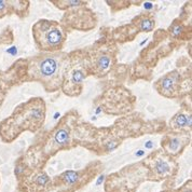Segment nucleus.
I'll return each mask as SVG.
<instances>
[{
  "mask_svg": "<svg viewBox=\"0 0 192 192\" xmlns=\"http://www.w3.org/2000/svg\"><path fill=\"white\" fill-rule=\"evenodd\" d=\"M44 108V103L40 98H35L26 103L25 105H22L14 116L8 120L13 121V123H8V125L15 127V131L13 132V137L17 136L25 129H29L32 132L37 131L43 123L45 112Z\"/></svg>",
  "mask_w": 192,
  "mask_h": 192,
  "instance_id": "1",
  "label": "nucleus"
},
{
  "mask_svg": "<svg viewBox=\"0 0 192 192\" xmlns=\"http://www.w3.org/2000/svg\"><path fill=\"white\" fill-rule=\"evenodd\" d=\"M34 36L42 50H57L64 42V35L60 26L49 21H39L34 26Z\"/></svg>",
  "mask_w": 192,
  "mask_h": 192,
  "instance_id": "2",
  "label": "nucleus"
},
{
  "mask_svg": "<svg viewBox=\"0 0 192 192\" xmlns=\"http://www.w3.org/2000/svg\"><path fill=\"white\" fill-rule=\"evenodd\" d=\"M58 69V62L55 57L47 56L38 64V73L41 78H52Z\"/></svg>",
  "mask_w": 192,
  "mask_h": 192,
  "instance_id": "3",
  "label": "nucleus"
},
{
  "mask_svg": "<svg viewBox=\"0 0 192 192\" xmlns=\"http://www.w3.org/2000/svg\"><path fill=\"white\" fill-rule=\"evenodd\" d=\"M178 81H179V76L176 73H172L164 76L159 81L161 85V93H163L165 95H170L172 92L175 91V88H176Z\"/></svg>",
  "mask_w": 192,
  "mask_h": 192,
  "instance_id": "4",
  "label": "nucleus"
},
{
  "mask_svg": "<svg viewBox=\"0 0 192 192\" xmlns=\"http://www.w3.org/2000/svg\"><path fill=\"white\" fill-rule=\"evenodd\" d=\"M69 129L66 127H60L54 133L53 136V144L57 147L66 146L69 142Z\"/></svg>",
  "mask_w": 192,
  "mask_h": 192,
  "instance_id": "5",
  "label": "nucleus"
},
{
  "mask_svg": "<svg viewBox=\"0 0 192 192\" xmlns=\"http://www.w3.org/2000/svg\"><path fill=\"white\" fill-rule=\"evenodd\" d=\"M192 123L191 116H187L183 114H178L170 121V125L174 129H183V127H190Z\"/></svg>",
  "mask_w": 192,
  "mask_h": 192,
  "instance_id": "6",
  "label": "nucleus"
},
{
  "mask_svg": "<svg viewBox=\"0 0 192 192\" xmlns=\"http://www.w3.org/2000/svg\"><path fill=\"white\" fill-rule=\"evenodd\" d=\"M183 148V140L180 137H177V136H174V137H170V140H168V144H167V149L170 153L176 154L181 150Z\"/></svg>",
  "mask_w": 192,
  "mask_h": 192,
  "instance_id": "7",
  "label": "nucleus"
},
{
  "mask_svg": "<svg viewBox=\"0 0 192 192\" xmlns=\"http://www.w3.org/2000/svg\"><path fill=\"white\" fill-rule=\"evenodd\" d=\"M62 179L67 183V185H73L79 180V174L73 172V170H67L62 175Z\"/></svg>",
  "mask_w": 192,
  "mask_h": 192,
  "instance_id": "8",
  "label": "nucleus"
},
{
  "mask_svg": "<svg viewBox=\"0 0 192 192\" xmlns=\"http://www.w3.org/2000/svg\"><path fill=\"white\" fill-rule=\"evenodd\" d=\"M154 170H155L159 175H165V174L168 173L170 170V164L163 160L157 161V163H155V165H154Z\"/></svg>",
  "mask_w": 192,
  "mask_h": 192,
  "instance_id": "9",
  "label": "nucleus"
},
{
  "mask_svg": "<svg viewBox=\"0 0 192 192\" xmlns=\"http://www.w3.org/2000/svg\"><path fill=\"white\" fill-rule=\"evenodd\" d=\"M154 28V21L150 19H144L139 24V29L142 32H151Z\"/></svg>",
  "mask_w": 192,
  "mask_h": 192,
  "instance_id": "10",
  "label": "nucleus"
},
{
  "mask_svg": "<svg viewBox=\"0 0 192 192\" xmlns=\"http://www.w3.org/2000/svg\"><path fill=\"white\" fill-rule=\"evenodd\" d=\"M109 66H110V58H109V56H107V55H103V56H101L99 58H98L97 67L101 70L108 69Z\"/></svg>",
  "mask_w": 192,
  "mask_h": 192,
  "instance_id": "11",
  "label": "nucleus"
},
{
  "mask_svg": "<svg viewBox=\"0 0 192 192\" xmlns=\"http://www.w3.org/2000/svg\"><path fill=\"white\" fill-rule=\"evenodd\" d=\"M85 78V75L83 71L81 70H76L75 73H73V77H71V81L73 83H81Z\"/></svg>",
  "mask_w": 192,
  "mask_h": 192,
  "instance_id": "12",
  "label": "nucleus"
},
{
  "mask_svg": "<svg viewBox=\"0 0 192 192\" xmlns=\"http://www.w3.org/2000/svg\"><path fill=\"white\" fill-rule=\"evenodd\" d=\"M49 180L50 179H49V177H47V174L42 173L36 178V183L39 185V186H45V185L49 183Z\"/></svg>",
  "mask_w": 192,
  "mask_h": 192,
  "instance_id": "13",
  "label": "nucleus"
},
{
  "mask_svg": "<svg viewBox=\"0 0 192 192\" xmlns=\"http://www.w3.org/2000/svg\"><path fill=\"white\" fill-rule=\"evenodd\" d=\"M183 26L181 25H173L172 26V28H170V32H172V34H173L174 36H176V37H178V36H180V34L183 32Z\"/></svg>",
  "mask_w": 192,
  "mask_h": 192,
  "instance_id": "14",
  "label": "nucleus"
},
{
  "mask_svg": "<svg viewBox=\"0 0 192 192\" xmlns=\"http://www.w3.org/2000/svg\"><path fill=\"white\" fill-rule=\"evenodd\" d=\"M6 6V1H3V0H0V13L4 11Z\"/></svg>",
  "mask_w": 192,
  "mask_h": 192,
  "instance_id": "15",
  "label": "nucleus"
},
{
  "mask_svg": "<svg viewBox=\"0 0 192 192\" xmlns=\"http://www.w3.org/2000/svg\"><path fill=\"white\" fill-rule=\"evenodd\" d=\"M153 146H154V144L151 142V140H149V142H145V148L146 149H152V148H153Z\"/></svg>",
  "mask_w": 192,
  "mask_h": 192,
  "instance_id": "16",
  "label": "nucleus"
},
{
  "mask_svg": "<svg viewBox=\"0 0 192 192\" xmlns=\"http://www.w3.org/2000/svg\"><path fill=\"white\" fill-rule=\"evenodd\" d=\"M144 8L147 10H150L153 8V4H152L151 2H145V4H144Z\"/></svg>",
  "mask_w": 192,
  "mask_h": 192,
  "instance_id": "17",
  "label": "nucleus"
},
{
  "mask_svg": "<svg viewBox=\"0 0 192 192\" xmlns=\"http://www.w3.org/2000/svg\"><path fill=\"white\" fill-rule=\"evenodd\" d=\"M16 52H17V50H16L15 47H12L11 49H9V50H8V53H11L12 55H15Z\"/></svg>",
  "mask_w": 192,
  "mask_h": 192,
  "instance_id": "18",
  "label": "nucleus"
},
{
  "mask_svg": "<svg viewBox=\"0 0 192 192\" xmlns=\"http://www.w3.org/2000/svg\"><path fill=\"white\" fill-rule=\"evenodd\" d=\"M135 155L140 157H142V155H145V151H144V150H138V151L135 152Z\"/></svg>",
  "mask_w": 192,
  "mask_h": 192,
  "instance_id": "19",
  "label": "nucleus"
},
{
  "mask_svg": "<svg viewBox=\"0 0 192 192\" xmlns=\"http://www.w3.org/2000/svg\"><path fill=\"white\" fill-rule=\"evenodd\" d=\"M104 178H105V176L104 175H101V176H99V178H98V180H97V183H96V186H99L103 181H104Z\"/></svg>",
  "mask_w": 192,
  "mask_h": 192,
  "instance_id": "20",
  "label": "nucleus"
},
{
  "mask_svg": "<svg viewBox=\"0 0 192 192\" xmlns=\"http://www.w3.org/2000/svg\"><path fill=\"white\" fill-rule=\"evenodd\" d=\"M23 172V167H21V166H17L15 168V174L16 175H19V174L22 173Z\"/></svg>",
  "mask_w": 192,
  "mask_h": 192,
  "instance_id": "21",
  "label": "nucleus"
},
{
  "mask_svg": "<svg viewBox=\"0 0 192 192\" xmlns=\"http://www.w3.org/2000/svg\"><path fill=\"white\" fill-rule=\"evenodd\" d=\"M58 116H60V114H54V119H57Z\"/></svg>",
  "mask_w": 192,
  "mask_h": 192,
  "instance_id": "22",
  "label": "nucleus"
},
{
  "mask_svg": "<svg viewBox=\"0 0 192 192\" xmlns=\"http://www.w3.org/2000/svg\"><path fill=\"white\" fill-rule=\"evenodd\" d=\"M99 112H101V108H98L97 110H96V114H99Z\"/></svg>",
  "mask_w": 192,
  "mask_h": 192,
  "instance_id": "23",
  "label": "nucleus"
},
{
  "mask_svg": "<svg viewBox=\"0 0 192 192\" xmlns=\"http://www.w3.org/2000/svg\"><path fill=\"white\" fill-rule=\"evenodd\" d=\"M189 192H190V191H189Z\"/></svg>",
  "mask_w": 192,
  "mask_h": 192,
  "instance_id": "24",
  "label": "nucleus"
}]
</instances>
